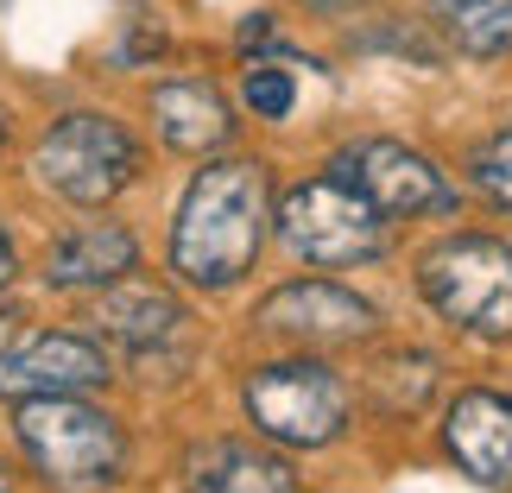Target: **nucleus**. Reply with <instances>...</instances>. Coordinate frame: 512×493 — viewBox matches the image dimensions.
Wrapping results in <instances>:
<instances>
[{
  "label": "nucleus",
  "instance_id": "nucleus-22",
  "mask_svg": "<svg viewBox=\"0 0 512 493\" xmlns=\"http://www.w3.org/2000/svg\"><path fill=\"white\" fill-rule=\"evenodd\" d=\"M0 140H7V133H0Z\"/></svg>",
  "mask_w": 512,
  "mask_h": 493
},
{
  "label": "nucleus",
  "instance_id": "nucleus-15",
  "mask_svg": "<svg viewBox=\"0 0 512 493\" xmlns=\"http://www.w3.org/2000/svg\"><path fill=\"white\" fill-rule=\"evenodd\" d=\"M102 329L108 335H121L127 348H159V342H171L177 335V323H184V310H177L171 298H159V291H121V298H108L102 310Z\"/></svg>",
  "mask_w": 512,
  "mask_h": 493
},
{
  "label": "nucleus",
  "instance_id": "nucleus-9",
  "mask_svg": "<svg viewBox=\"0 0 512 493\" xmlns=\"http://www.w3.org/2000/svg\"><path fill=\"white\" fill-rule=\"evenodd\" d=\"M443 456L475 487L512 493V392L500 386H462L443 405Z\"/></svg>",
  "mask_w": 512,
  "mask_h": 493
},
{
  "label": "nucleus",
  "instance_id": "nucleus-10",
  "mask_svg": "<svg viewBox=\"0 0 512 493\" xmlns=\"http://www.w3.org/2000/svg\"><path fill=\"white\" fill-rule=\"evenodd\" d=\"M108 386V354L89 335L38 329L26 342H0V399H45V392H95Z\"/></svg>",
  "mask_w": 512,
  "mask_h": 493
},
{
  "label": "nucleus",
  "instance_id": "nucleus-13",
  "mask_svg": "<svg viewBox=\"0 0 512 493\" xmlns=\"http://www.w3.org/2000/svg\"><path fill=\"white\" fill-rule=\"evenodd\" d=\"M140 266V241L127 228H83L70 241L51 247V285L64 291H89V285H108V279H127Z\"/></svg>",
  "mask_w": 512,
  "mask_h": 493
},
{
  "label": "nucleus",
  "instance_id": "nucleus-12",
  "mask_svg": "<svg viewBox=\"0 0 512 493\" xmlns=\"http://www.w3.org/2000/svg\"><path fill=\"white\" fill-rule=\"evenodd\" d=\"M190 493H298V468L279 449L215 437L190 456Z\"/></svg>",
  "mask_w": 512,
  "mask_h": 493
},
{
  "label": "nucleus",
  "instance_id": "nucleus-11",
  "mask_svg": "<svg viewBox=\"0 0 512 493\" xmlns=\"http://www.w3.org/2000/svg\"><path fill=\"white\" fill-rule=\"evenodd\" d=\"M152 114H159V133L171 152H190V159H209L234 140V108L228 95L203 83V76H177V83L152 89Z\"/></svg>",
  "mask_w": 512,
  "mask_h": 493
},
{
  "label": "nucleus",
  "instance_id": "nucleus-6",
  "mask_svg": "<svg viewBox=\"0 0 512 493\" xmlns=\"http://www.w3.org/2000/svg\"><path fill=\"white\" fill-rule=\"evenodd\" d=\"M329 171L348 177L392 228L399 222H449V215L462 209L456 177L430 159V152L405 146V140H386V133H367V140L336 146L329 152Z\"/></svg>",
  "mask_w": 512,
  "mask_h": 493
},
{
  "label": "nucleus",
  "instance_id": "nucleus-8",
  "mask_svg": "<svg viewBox=\"0 0 512 493\" xmlns=\"http://www.w3.org/2000/svg\"><path fill=\"white\" fill-rule=\"evenodd\" d=\"M260 329L266 335H285V342L298 348H354V342H373L380 335V310H373V298H361L354 285L342 279H291L279 291H266L260 298Z\"/></svg>",
  "mask_w": 512,
  "mask_h": 493
},
{
  "label": "nucleus",
  "instance_id": "nucleus-20",
  "mask_svg": "<svg viewBox=\"0 0 512 493\" xmlns=\"http://www.w3.org/2000/svg\"><path fill=\"white\" fill-rule=\"evenodd\" d=\"M0 493H13V468L7 462H0Z\"/></svg>",
  "mask_w": 512,
  "mask_h": 493
},
{
  "label": "nucleus",
  "instance_id": "nucleus-21",
  "mask_svg": "<svg viewBox=\"0 0 512 493\" xmlns=\"http://www.w3.org/2000/svg\"><path fill=\"white\" fill-rule=\"evenodd\" d=\"M0 7H7V0H0Z\"/></svg>",
  "mask_w": 512,
  "mask_h": 493
},
{
  "label": "nucleus",
  "instance_id": "nucleus-7",
  "mask_svg": "<svg viewBox=\"0 0 512 493\" xmlns=\"http://www.w3.org/2000/svg\"><path fill=\"white\" fill-rule=\"evenodd\" d=\"M38 184L64 203H83V209H102L114 203L133 171H140V140L108 121V114H64L51 121V133L38 140Z\"/></svg>",
  "mask_w": 512,
  "mask_h": 493
},
{
  "label": "nucleus",
  "instance_id": "nucleus-17",
  "mask_svg": "<svg viewBox=\"0 0 512 493\" xmlns=\"http://www.w3.org/2000/svg\"><path fill=\"white\" fill-rule=\"evenodd\" d=\"M462 177H468V190H475L487 209L512 215V127L481 133V140L468 146V159H462Z\"/></svg>",
  "mask_w": 512,
  "mask_h": 493
},
{
  "label": "nucleus",
  "instance_id": "nucleus-19",
  "mask_svg": "<svg viewBox=\"0 0 512 493\" xmlns=\"http://www.w3.org/2000/svg\"><path fill=\"white\" fill-rule=\"evenodd\" d=\"M13 272H19V253H13V241H7V234H0V291L13 285Z\"/></svg>",
  "mask_w": 512,
  "mask_h": 493
},
{
  "label": "nucleus",
  "instance_id": "nucleus-16",
  "mask_svg": "<svg viewBox=\"0 0 512 493\" xmlns=\"http://www.w3.org/2000/svg\"><path fill=\"white\" fill-rule=\"evenodd\" d=\"M291 64H298V57H285V51H247V76H241L247 114L291 121V108H298V76H291Z\"/></svg>",
  "mask_w": 512,
  "mask_h": 493
},
{
  "label": "nucleus",
  "instance_id": "nucleus-18",
  "mask_svg": "<svg viewBox=\"0 0 512 493\" xmlns=\"http://www.w3.org/2000/svg\"><path fill=\"white\" fill-rule=\"evenodd\" d=\"M304 13H323V19H348V13H361V7H373V0H298Z\"/></svg>",
  "mask_w": 512,
  "mask_h": 493
},
{
  "label": "nucleus",
  "instance_id": "nucleus-1",
  "mask_svg": "<svg viewBox=\"0 0 512 493\" xmlns=\"http://www.w3.org/2000/svg\"><path fill=\"white\" fill-rule=\"evenodd\" d=\"M272 171L253 152H215L171 215V272L196 291H234L272 234Z\"/></svg>",
  "mask_w": 512,
  "mask_h": 493
},
{
  "label": "nucleus",
  "instance_id": "nucleus-14",
  "mask_svg": "<svg viewBox=\"0 0 512 493\" xmlns=\"http://www.w3.org/2000/svg\"><path fill=\"white\" fill-rule=\"evenodd\" d=\"M424 19L462 57H512V0H424Z\"/></svg>",
  "mask_w": 512,
  "mask_h": 493
},
{
  "label": "nucleus",
  "instance_id": "nucleus-2",
  "mask_svg": "<svg viewBox=\"0 0 512 493\" xmlns=\"http://www.w3.org/2000/svg\"><path fill=\"white\" fill-rule=\"evenodd\" d=\"M424 310L449 323L468 342L506 348L512 342V241L487 228H456L437 234L418 260H411Z\"/></svg>",
  "mask_w": 512,
  "mask_h": 493
},
{
  "label": "nucleus",
  "instance_id": "nucleus-4",
  "mask_svg": "<svg viewBox=\"0 0 512 493\" xmlns=\"http://www.w3.org/2000/svg\"><path fill=\"white\" fill-rule=\"evenodd\" d=\"M13 437L57 493H102L127 475V437L83 392L13 399Z\"/></svg>",
  "mask_w": 512,
  "mask_h": 493
},
{
  "label": "nucleus",
  "instance_id": "nucleus-3",
  "mask_svg": "<svg viewBox=\"0 0 512 493\" xmlns=\"http://www.w3.org/2000/svg\"><path fill=\"white\" fill-rule=\"evenodd\" d=\"M272 234H279V247L291 260L323 266V272L380 266L392 253V222L329 165L317 177H298V184L272 203Z\"/></svg>",
  "mask_w": 512,
  "mask_h": 493
},
{
  "label": "nucleus",
  "instance_id": "nucleus-5",
  "mask_svg": "<svg viewBox=\"0 0 512 493\" xmlns=\"http://www.w3.org/2000/svg\"><path fill=\"white\" fill-rule=\"evenodd\" d=\"M241 405H247L253 430L279 449H329L354 424V392L317 348L260 361L241 386Z\"/></svg>",
  "mask_w": 512,
  "mask_h": 493
}]
</instances>
